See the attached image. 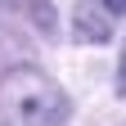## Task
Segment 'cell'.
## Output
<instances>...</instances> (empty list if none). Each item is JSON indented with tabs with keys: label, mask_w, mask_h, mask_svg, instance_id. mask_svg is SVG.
I'll return each instance as SVG.
<instances>
[{
	"label": "cell",
	"mask_w": 126,
	"mask_h": 126,
	"mask_svg": "<svg viewBox=\"0 0 126 126\" xmlns=\"http://www.w3.org/2000/svg\"><path fill=\"white\" fill-rule=\"evenodd\" d=\"M0 108L18 126H63L72 117L68 94L41 68H9L0 77Z\"/></svg>",
	"instance_id": "6da1fadb"
},
{
	"label": "cell",
	"mask_w": 126,
	"mask_h": 126,
	"mask_svg": "<svg viewBox=\"0 0 126 126\" xmlns=\"http://www.w3.org/2000/svg\"><path fill=\"white\" fill-rule=\"evenodd\" d=\"M72 36L81 45H104L113 36V18H108V9L99 0H77V9H72Z\"/></svg>",
	"instance_id": "7a4b0ae2"
},
{
	"label": "cell",
	"mask_w": 126,
	"mask_h": 126,
	"mask_svg": "<svg viewBox=\"0 0 126 126\" xmlns=\"http://www.w3.org/2000/svg\"><path fill=\"white\" fill-rule=\"evenodd\" d=\"M27 14H32V23H36V32H41V36H59V23H54L50 0H27Z\"/></svg>",
	"instance_id": "3957f363"
},
{
	"label": "cell",
	"mask_w": 126,
	"mask_h": 126,
	"mask_svg": "<svg viewBox=\"0 0 126 126\" xmlns=\"http://www.w3.org/2000/svg\"><path fill=\"white\" fill-rule=\"evenodd\" d=\"M117 94H126V50H122V59H117Z\"/></svg>",
	"instance_id": "277c9868"
},
{
	"label": "cell",
	"mask_w": 126,
	"mask_h": 126,
	"mask_svg": "<svg viewBox=\"0 0 126 126\" xmlns=\"http://www.w3.org/2000/svg\"><path fill=\"white\" fill-rule=\"evenodd\" d=\"M99 5H104L108 14H117V18H126V0H99Z\"/></svg>",
	"instance_id": "5b68a950"
},
{
	"label": "cell",
	"mask_w": 126,
	"mask_h": 126,
	"mask_svg": "<svg viewBox=\"0 0 126 126\" xmlns=\"http://www.w3.org/2000/svg\"><path fill=\"white\" fill-rule=\"evenodd\" d=\"M122 126H126V122H122Z\"/></svg>",
	"instance_id": "8992f818"
}]
</instances>
